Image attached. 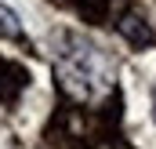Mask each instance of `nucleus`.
Here are the masks:
<instances>
[{
    "instance_id": "nucleus-1",
    "label": "nucleus",
    "mask_w": 156,
    "mask_h": 149,
    "mask_svg": "<svg viewBox=\"0 0 156 149\" xmlns=\"http://www.w3.org/2000/svg\"><path fill=\"white\" fill-rule=\"evenodd\" d=\"M62 76H66V87H69V91L91 95V91H98V87L109 84V66H105V58H102L91 44L73 40L69 55L62 58Z\"/></svg>"
},
{
    "instance_id": "nucleus-2",
    "label": "nucleus",
    "mask_w": 156,
    "mask_h": 149,
    "mask_svg": "<svg viewBox=\"0 0 156 149\" xmlns=\"http://www.w3.org/2000/svg\"><path fill=\"white\" fill-rule=\"evenodd\" d=\"M116 33H120L123 40H127L131 47H153V44H156L153 26H149V22H145V18L138 15V11H123V15H120Z\"/></svg>"
},
{
    "instance_id": "nucleus-3",
    "label": "nucleus",
    "mask_w": 156,
    "mask_h": 149,
    "mask_svg": "<svg viewBox=\"0 0 156 149\" xmlns=\"http://www.w3.org/2000/svg\"><path fill=\"white\" fill-rule=\"evenodd\" d=\"M0 37H11V40H22V22L11 7L0 4Z\"/></svg>"
},
{
    "instance_id": "nucleus-4",
    "label": "nucleus",
    "mask_w": 156,
    "mask_h": 149,
    "mask_svg": "<svg viewBox=\"0 0 156 149\" xmlns=\"http://www.w3.org/2000/svg\"><path fill=\"white\" fill-rule=\"evenodd\" d=\"M153 120H156V98H153Z\"/></svg>"
}]
</instances>
